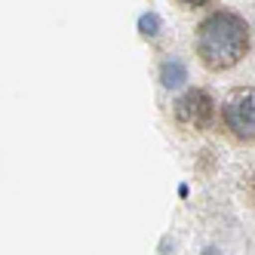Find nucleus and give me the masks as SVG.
Listing matches in <instances>:
<instances>
[{
  "instance_id": "obj_1",
  "label": "nucleus",
  "mask_w": 255,
  "mask_h": 255,
  "mask_svg": "<svg viewBox=\"0 0 255 255\" xmlns=\"http://www.w3.org/2000/svg\"><path fill=\"white\" fill-rule=\"evenodd\" d=\"M194 46L209 71H228L249 52V25L243 15L218 9L197 25Z\"/></svg>"
},
{
  "instance_id": "obj_2",
  "label": "nucleus",
  "mask_w": 255,
  "mask_h": 255,
  "mask_svg": "<svg viewBox=\"0 0 255 255\" xmlns=\"http://www.w3.org/2000/svg\"><path fill=\"white\" fill-rule=\"evenodd\" d=\"M222 120L240 141H255V86H240L225 99Z\"/></svg>"
},
{
  "instance_id": "obj_3",
  "label": "nucleus",
  "mask_w": 255,
  "mask_h": 255,
  "mask_svg": "<svg viewBox=\"0 0 255 255\" xmlns=\"http://www.w3.org/2000/svg\"><path fill=\"white\" fill-rule=\"evenodd\" d=\"M175 117H178V123L191 126V129H206L215 117V102L206 89H188L175 102Z\"/></svg>"
},
{
  "instance_id": "obj_4",
  "label": "nucleus",
  "mask_w": 255,
  "mask_h": 255,
  "mask_svg": "<svg viewBox=\"0 0 255 255\" xmlns=\"http://www.w3.org/2000/svg\"><path fill=\"white\" fill-rule=\"evenodd\" d=\"M160 83L166 89H181L188 83V68L181 59H166L160 65Z\"/></svg>"
},
{
  "instance_id": "obj_5",
  "label": "nucleus",
  "mask_w": 255,
  "mask_h": 255,
  "mask_svg": "<svg viewBox=\"0 0 255 255\" xmlns=\"http://www.w3.org/2000/svg\"><path fill=\"white\" fill-rule=\"evenodd\" d=\"M138 34L141 37H157L160 34V15L157 12H144L138 19Z\"/></svg>"
},
{
  "instance_id": "obj_6",
  "label": "nucleus",
  "mask_w": 255,
  "mask_h": 255,
  "mask_svg": "<svg viewBox=\"0 0 255 255\" xmlns=\"http://www.w3.org/2000/svg\"><path fill=\"white\" fill-rule=\"evenodd\" d=\"M185 3H191V6H203V3H209V0H185Z\"/></svg>"
}]
</instances>
